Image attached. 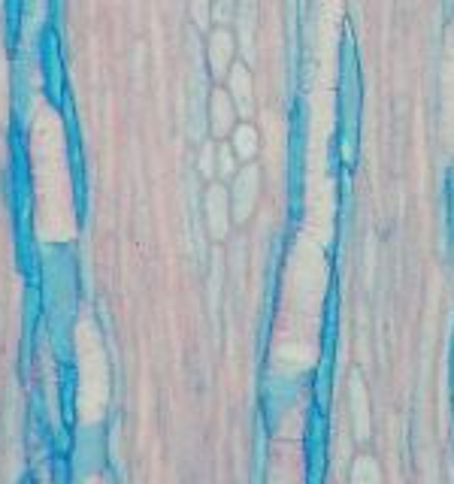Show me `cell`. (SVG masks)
Here are the masks:
<instances>
[{"label": "cell", "mask_w": 454, "mask_h": 484, "mask_svg": "<svg viewBox=\"0 0 454 484\" xmlns=\"http://www.w3.org/2000/svg\"><path fill=\"white\" fill-rule=\"evenodd\" d=\"M258 191H261V173L258 167H246L243 173L236 176V185H233V215L236 221H246L251 209L258 203Z\"/></svg>", "instance_id": "6da1fadb"}, {"label": "cell", "mask_w": 454, "mask_h": 484, "mask_svg": "<svg viewBox=\"0 0 454 484\" xmlns=\"http://www.w3.org/2000/svg\"><path fill=\"white\" fill-rule=\"evenodd\" d=\"M233 64V36L224 28L209 34V70L212 76H227Z\"/></svg>", "instance_id": "7a4b0ae2"}, {"label": "cell", "mask_w": 454, "mask_h": 484, "mask_svg": "<svg viewBox=\"0 0 454 484\" xmlns=\"http://www.w3.org/2000/svg\"><path fill=\"white\" fill-rule=\"evenodd\" d=\"M233 119H236V104L233 97H227L224 91H212L209 100V121H212V133L224 136L233 131Z\"/></svg>", "instance_id": "3957f363"}, {"label": "cell", "mask_w": 454, "mask_h": 484, "mask_svg": "<svg viewBox=\"0 0 454 484\" xmlns=\"http://www.w3.org/2000/svg\"><path fill=\"white\" fill-rule=\"evenodd\" d=\"M206 218L212 236L221 239L227 233V191L221 185H212L206 191Z\"/></svg>", "instance_id": "277c9868"}, {"label": "cell", "mask_w": 454, "mask_h": 484, "mask_svg": "<svg viewBox=\"0 0 454 484\" xmlns=\"http://www.w3.org/2000/svg\"><path fill=\"white\" fill-rule=\"evenodd\" d=\"M227 85H231V94H233V104L236 109L243 112V116H248L251 112V76L248 70L243 67V64H231V70H227Z\"/></svg>", "instance_id": "5b68a950"}, {"label": "cell", "mask_w": 454, "mask_h": 484, "mask_svg": "<svg viewBox=\"0 0 454 484\" xmlns=\"http://www.w3.org/2000/svg\"><path fill=\"white\" fill-rule=\"evenodd\" d=\"M351 405H355V433H358V439H367V433H370L367 390H363V381L358 375L351 378Z\"/></svg>", "instance_id": "8992f818"}, {"label": "cell", "mask_w": 454, "mask_h": 484, "mask_svg": "<svg viewBox=\"0 0 454 484\" xmlns=\"http://www.w3.org/2000/svg\"><path fill=\"white\" fill-rule=\"evenodd\" d=\"M233 151H236V158H243V161H251L258 155V131L251 124L233 127Z\"/></svg>", "instance_id": "52a82bcc"}, {"label": "cell", "mask_w": 454, "mask_h": 484, "mask_svg": "<svg viewBox=\"0 0 454 484\" xmlns=\"http://www.w3.org/2000/svg\"><path fill=\"white\" fill-rule=\"evenodd\" d=\"M251 28H255V0H243V9H239V31H243L246 55H251Z\"/></svg>", "instance_id": "ba28073f"}, {"label": "cell", "mask_w": 454, "mask_h": 484, "mask_svg": "<svg viewBox=\"0 0 454 484\" xmlns=\"http://www.w3.org/2000/svg\"><path fill=\"white\" fill-rule=\"evenodd\" d=\"M351 478H355L358 484H375L378 478H382V469L375 466L373 457H360V460L355 463V469H351Z\"/></svg>", "instance_id": "9c48e42d"}, {"label": "cell", "mask_w": 454, "mask_h": 484, "mask_svg": "<svg viewBox=\"0 0 454 484\" xmlns=\"http://www.w3.org/2000/svg\"><path fill=\"white\" fill-rule=\"evenodd\" d=\"M216 173H221V176H233L236 173V151H233V146H218L216 148Z\"/></svg>", "instance_id": "30bf717a"}, {"label": "cell", "mask_w": 454, "mask_h": 484, "mask_svg": "<svg viewBox=\"0 0 454 484\" xmlns=\"http://www.w3.org/2000/svg\"><path fill=\"white\" fill-rule=\"evenodd\" d=\"M200 173L206 176V179H212V173H216V146L206 143L203 151H200Z\"/></svg>", "instance_id": "8fae6325"}, {"label": "cell", "mask_w": 454, "mask_h": 484, "mask_svg": "<svg viewBox=\"0 0 454 484\" xmlns=\"http://www.w3.org/2000/svg\"><path fill=\"white\" fill-rule=\"evenodd\" d=\"M236 16V0H216V19L218 24H227Z\"/></svg>", "instance_id": "7c38bea8"}, {"label": "cell", "mask_w": 454, "mask_h": 484, "mask_svg": "<svg viewBox=\"0 0 454 484\" xmlns=\"http://www.w3.org/2000/svg\"><path fill=\"white\" fill-rule=\"evenodd\" d=\"M197 19H200V21L206 19V0H197Z\"/></svg>", "instance_id": "4fadbf2b"}]
</instances>
